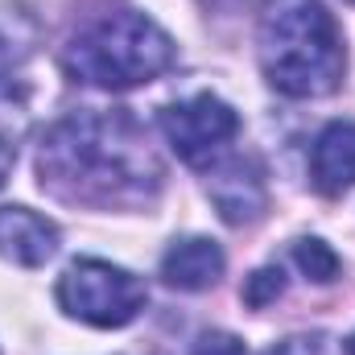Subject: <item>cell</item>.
<instances>
[{
  "label": "cell",
  "instance_id": "obj_1",
  "mask_svg": "<svg viewBox=\"0 0 355 355\" xmlns=\"http://www.w3.org/2000/svg\"><path fill=\"white\" fill-rule=\"evenodd\" d=\"M37 178L62 202L128 207L157 194L162 162L128 107H79L46 132Z\"/></svg>",
  "mask_w": 355,
  "mask_h": 355
},
{
  "label": "cell",
  "instance_id": "obj_2",
  "mask_svg": "<svg viewBox=\"0 0 355 355\" xmlns=\"http://www.w3.org/2000/svg\"><path fill=\"white\" fill-rule=\"evenodd\" d=\"M343 37L322 0H268L261 12V67L289 99L331 95L343 79Z\"/></svg>",
  "mask_w": 355,
  "mask_h": 355
},
{
  "label": "cell",
  "instance_id": "obj_3",
  "mask_svg": "<svg viewBox=\"0 0 355 355\" xmlns=\"http://www.w3.org/2000/svg\"><path fill=\"white\" fill-rule=\"evenodd\" d=\"M170 62H174L170 33L145 12H128V8L91 21L62 54V67L75 83L107 91L141 87L162 71H170Z\"/></svg>",
  "mask_w": 355,
  "mask_h": 355
},
{
  "label": "cell",
  "instance_id": "obj_4",
  "mask_svg": "<svg viewBox=\"0 0 355 355\" xmlns=\"http://www.w3.org/2000/svg\"><path fill=\"white\" fill-rule=\"evenodd\" d=\"M58 302L79 322L128 327L145 310L149 293L128 268L107 265V261H75L58 281Z\"/></svg>",
  "mask_w": 355,
  "mask_h": 355
},
{
  "label": "cell",
  "instance_id": "obj_5",
  "mask_svg": "<svg viewBox=\"0 0 355 355\" xmlns=\"http://www.w3.org/2000/svg\"><path fill=\"white\" fill-rule=\"evenodd\" d=\"M162 132L182 162L202 166L236 141L240 116L232 112V103L202 91V95H190V99H178V103L162 107Z\"/></svg>",
  "mask_w": 355,
  "mask_h": 355
},
{
  "label": "cell",
  "instance_id": "obj_6",
  "mask_svg": "<svg viewBox=\"0 0 355 355\" xmlns=\"http://www.w3.org/2000/svg\"><path fill=\"white\" fill-rule=\"evenodd\" d=\"M207 194L219 207V215L227 223H252L265 215L268 190H265V170L252 153H227L211 174H207Z\"/></svg>",
  "mask_w": 355,
  "mask_h": 355
},
{
  "label": "cell",
  "instance_id": "obj_7",
  "mask_svg": "<svg viewBox=\"0 0 355 355\" xmlns=\"http://www.w3.org/2000/svg\"><path fill=\"white\" fill-rule=\"evenodd\" d=\"M58 252V227L29 207H0V257L21 268L46 265Z\"/></svg>",
  "mask_w": 355,
  "mask_h": 355
},
{
  "label": "cell",
  "instance_id": "obj_8",
  "mask_svg": "<svg viewBox=\"0 0 355 355\" xmlns=\"http://www.w3.org/2000/svg\"><path fill=\"white\" fill-rule=\"evenodd\" d=\"M310 182L327 198H335V194L355 186V120H335L314 137Z\"/></svg>",
  "mask_w": 355,
  "mask_h": 355
},
{
  "label": "cell",
  "instance_id": "obj_9",
  "mask_svg": "<svg viewBox=\"0 0 355 355\" xmlns=\"http://www.w3.org/2000/svg\"><path fill=\"white\" fill-rule=\"evenodd\" d=\"M223 277V252L215 240L207 236H190V240H178L170 244V252L162 257V281L174 285V289H207Z\"/></svg>",
  "mask_w": 355,
  "mask_h": 355
},
{
  "label": "cell",
  "instance_id": "obj_10",
  "mask_svg": "<svg viewBox=\"0 0 355 355\" xmlns=\"http://www.w3.org/2000/svg\"><path fill=\"white\" fill-rule=\"evenodd\" d=\"M25 132H29V95L12 79H0V186L12 174Z\"/></svg>",
  "mask_w": 355,
  "mask_h": 355
},
{
  "label": "cell",
  "instance_id": "obj_11",
  "mask_svg": "<svg viewBox=\"0 0 355 355\" xmlns=\"http://www.w3.org/2000/svg\"><path fill=\"white\" fill-rule=\"evenodd\" d=\"M33 37H37V29H33L29 12L0 8V79H8V71L17 62H25V54L33 50Z\"/></svg>",
  "mask_w": 355,
  "mask_h": 355
},
{
  "label": "cell",
  "instance_id": "obj_12",
  "mask_svg": "<svg viewBox=\"0 0 355 355\" xmlns=\"http://www.w3.org/2000/svg\"><path fill=\"white\" fill-rule=\"evenodd\" d=\"M293 261L310 281H335L339 277V257L322 244V240H297L293 244Z\"/></svg>",
  "mask_w": 355,
  "mask_h": 355
},
{
  "label": "cell",
  "instance_id": "obj_13",
  "mask_svg": "<svg viewBox=\"0 0 355 355\" xmlns=\"http://www.w3.org/2000/svg\"><path fill=\"white\" fill-rule=\"evenodd\" d=\"M281 289H285V272H281V268H261V272L248 277V285H244V302L261 310V306H268L272 297H281Z\"/></svg>",
  "mask_w": 355,
  "mask_h": 355
},
{
  "label": "cell",
  "instance_id": "obj_14",
  "mask_svg": "<svg viewBox=\"0 0 355 355\" xmlns=\"http://www.w3.org/2000/svg\"><path fill=\"white\" fill-rule=\"evenodd\" d=\"M268 355H343V352H339L335 339H327V335H297V339L277 343Z\"/></svg>",
  "mask_w": 355,
  "mask_h": 355
},
{
  "label": "cell",
  "instance_id": "obj_15",
  "mask_svg": "<svg viewBox=\"0 0 355 355\" xmlns=\"http://www.w3.org/2000/svg\"><path fill=\"white\" fill-rule=\"evenodd\" d=\"M190 355H244V343L236 335H227V331H211V335L198 339V347Z\"/></svg>",
  "mask_w": 355,
  "mask_h": 355
},
{
  "label": "cell",
  "instance_id": "obj_16",
  "mask_svg": "<svg viewBox=\"0 0 355 355\" xmlns=\"http://www.w3.org/2000/svg\"><path fill=\"white\" fill-rule=\"evenodd\" d=\"M207 8H219V12H240V8H248L252 0H202Z\"/></svg>",
  "mask_w": 355,
  "mask_h": 355
},
{
  "label": "cell",
  "instance_id": "obj_17",
  "mask_svg": "<svg viewBox=\"0 0 355 355\" xmlns=\"http://www.w3.org/2000/svg\"><path fill=\"white\" fill-rule=\"evenodd\" d=\"M347 355H355V339H352V347H347Z\"/></svg>",
  "mask_w": 355,
  "mask_h": 355
},
{
  "label": "cell",
  "instance_id": "obj_18",
  "mask_svg": "<svg viewBox=\"0 0 355 355\" xmlns=\"http://www.w3.org/2000/svg\"><path fill=\"white\" fill-rule=\"evenodd\" d=\"M347 4H355V0H347Z\"/></svg>",
  "mask_w": 355,
  "mask_h": 355
}]
</instances>
